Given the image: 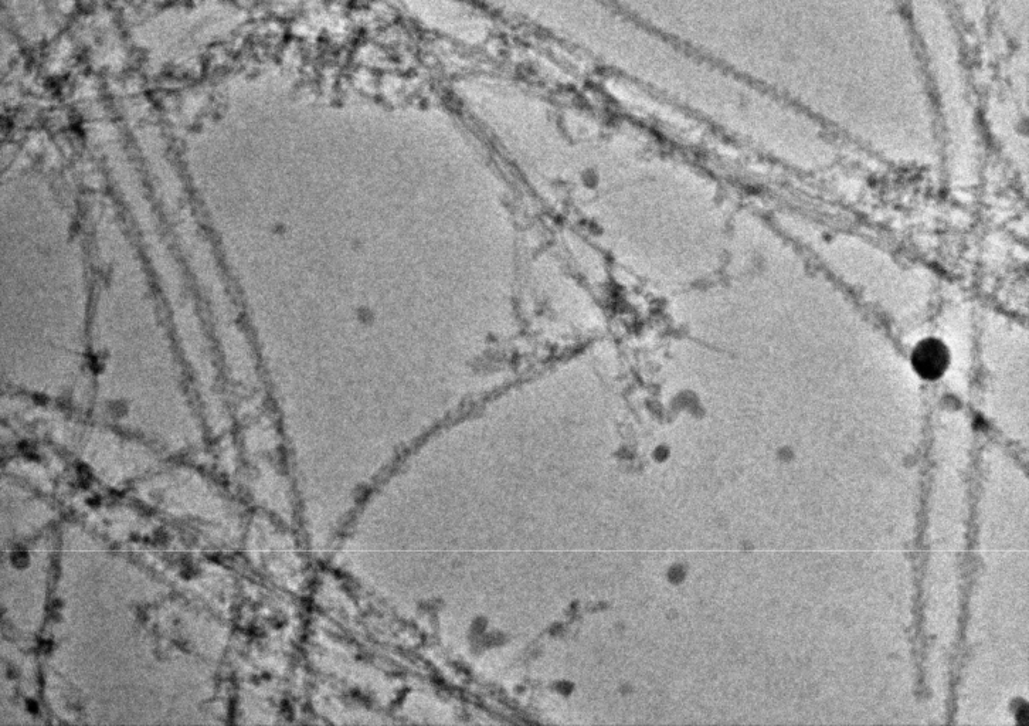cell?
I'll return each instance as SVG.
<instances>
[{
  "instance_id": "obj_1",
  "label": "cell",
  "mask_w": 1029,
  "mask_h": 726,
  "mask_svg": "<svg viewBox=\"0 0 1029 726\" xmlns=\"http://www.w3.org/2000/svg\"><path fill=\"white\" fill-rule=\"evenodd\" d=\"M949 362V349L937 339H926V341L920 342L912 355L913 368L927 381H936V379L942 378L944 372L949 368Z\"/></svg>"
}]
</instances>
